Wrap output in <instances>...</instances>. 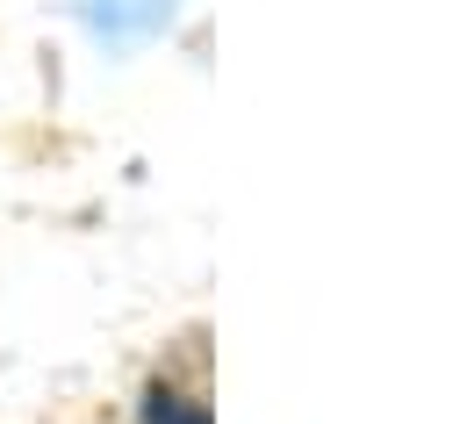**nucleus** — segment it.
Segmentation results:
<instances>
[{
  "label": "nucleus",
  "mask_w": 467,
  "mask_h": 424,
  "mask_svg": "<svg viewBox=\"0 0 467 424\" xmlns=\"http://www.w3.org/2000/svg\"><path fill=\"white\" fill-rule=\"evenodd\" d=\"M137 418L144 424H209V403H194V396H180V388H166V381H151Z\"/></svg>",
  "instance_id": "f257e3e1"
}]
</instances>
